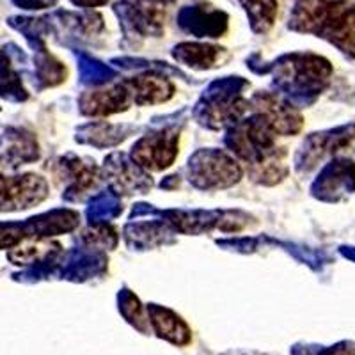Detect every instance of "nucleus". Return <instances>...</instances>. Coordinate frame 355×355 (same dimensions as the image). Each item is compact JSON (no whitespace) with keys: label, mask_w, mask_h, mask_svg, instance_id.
I'll list each match as a JSON object with an SVG mask.
<instances>
[{"label":"nucleus","mask_w":355,"mask_h":355,"mask_svg":"<svg viewBox=\"0 0 355 355\" xmlns=\"http://www.w3.org/2000/svg\"><path fill=\"white\" fill-rule=\"evenodd\" d=\"M153 325L155 331L162 336V338L169 339L176 345H185L189 343L190 334L189 329L185 327V323L182 320L174 316L169 311L157 309L153 311Z\"/></svg>","instance_id":"f257e3e1"},{"label":"nucleus","mask_w":355,"mask_h":355,"mask_svg":"<svg viewBox=\"0 0 355 355\" xmlns=\"http://www.w3.org/2000/svg\"><path fill=\"white\" fill-rule=\"evenodd\" d=\"M304 352H307V355H313L309 352V348H304ZM295 355H306V354L295 352ZM316 355H355V343L343 341V343H338L331 348H322Z\"/></svg>","instance_id":"f03ea898"}]
</instances>
